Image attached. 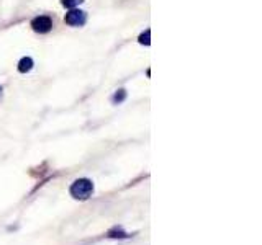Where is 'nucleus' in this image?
<instances>
[{
    "label": "nucleus",
    "instance_id": "3",
    "mask_svg": "<svg viewBox=\"0 0 262 245\" xmlns=\"http://www.w3.org/2000/svg\"><path fill=\"white\" fill-rule=\"evenodd\" d=\"M31 28L36 33H48L52 28V22L49 17H36L31 22Z\"/></svg>",
    "mask_w": 262,
    "mask_h": 245
},
{
    "label": "nucleus",
    "instance_id": "7",
    "mask_svg": "<svg viewBox=\"0 0 262 245\" xmlns=\"http://www.w3.org/2000/svg\"><path fill=\"white\" fill-rule=\"evenodd\" d=\"M138 41H140V44L149 46L151 44V30H146L144 33H141L140 38H138Z\"/></svg>",
    "mask_w": 262,
    "mask_h": 245
},
{
    "label": "nucleus",
    "instance_id": "4",
    "mask_svg": "<svg viewBox=\"0 0 262 245\" xmlns=\"http://www.w3.org/2000/svg\"><path fill=\"white\" fill-rule=\"evenodd\" d=\"M108 239H129V234L124 232L121 227H113L108 230Z\"/></svg>",
    "mask_w": 262,
    "mask_h": 245
},
{
    "label": "nucleus",
    "instance_id": "1",
    "mask_svg": "<svg viewBox=\"0 0 262 245\" xmlns=\"http://www.w3.org/2000/svg\"><path fill=\"white\" fill-rule=\"evenodd\" d=\"M69 193L74 200L85 201L94 195V183L89 178H77V180L71 185Z\"/></svg>",
    "mask_w": 262,
    "mask_h": 245
},
{
    "label": "nucleus",
    "instance_id": "5",
    "mask_svg": "<svg viewBox=\"0 0 262 245\" xmlns=\"http://www.w3.org/2000/svg\"><path fill=\"white\" fill-rule=\"evenodd\" d=\"M33 69V59L31 57H23L22 61L18 62V72H22V74H26V72H30Z\"/></svg>",
    "mask_w": 262,
    "mask_h": 245
},
{
    "label": "nucleus",
    "instance_id": "6",
    "mask_svg": "<svg viewBox=\"0 0 262 245\" xmlns=\"http://www.w3.org/2000/svg\"><path fill=\"white\" fill-rule=\"evenodd\" d=\"M124 98H126V90L120 89V90H116V94L113 95V98H111V102H113L115 105H118V103L124 102Z\"/></svg>",
    "mask_w": 262,
    "mask_h": 245
},
{
    "label": "nucleus",
    "instance_id": "8",
    "mask_svg": "<svg viewBox=\"0 0 262 245\" xmlns=\"http://www.w3.org/2000/svg\"><path fill=\"white\" fill-rule=\"evenodd\" d=\"M64 7H68V9H72V7H76L79 4H82L84 0H61Z\"/></svg>",
    "mask_w": 262,
    "mask_h": 245
},
{
    "label": "nucleus",
    "instance_id": "2",
    "mask_svg": "<svg viewBox=\"0 0 262 245\" xmlns=\"http://www.w3.org/2000/svg\"><path fill=\"white\" fill-rule=\"evenodd\" d=\"M85 20H87V17H85V12L82 10L72 9L69 13H66V23L71 26H82L85 23Z\"/></svg>",
    "mask_w": 262,
    "mask_h": 245
}]
</instances>
